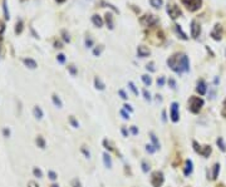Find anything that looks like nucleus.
<instances>
[{
  "instance_id": "nucleus-59",
  "label": "nucleus",
  "mask_w": 226,
  "mask_h": 187,
  "mask_svg": "<svg viewBox=\"0 0 226 187\" xmlns=\"http://www.w3.org/2000/svg\"><path fill=\"white\" fill-rule=\"evenodd\" d=\"M56 47L57 48H62V44H60V43H56Z\"/></svg>"
},
{
  "instance_id": "nucleus-51",
  "label": "nucleus",
  "mask_w": 226,
  "mask_h": 187,
  "mask_svg": "<svg viewBox=\"0 0 226 187\" xmlns=\"http://www.w3.org/2000/svg\"><path fill=\"white\" fill-rule=\"evenodd\" d=\"M28 187H39V186H38V183H36V182H34V181H29V182H28Z\"/></svg>"
},
{
  "instance_id": "nucleus-17",
  "label": "nucleus",
  "mask_w": 226,
  "mask_h": 187,
  "mask_svg": "<svg viewBox=\"0 0 226 187\" xmlns=\"http://www.w3.org/2000/svg\"><path fill=\"white\" fill-rule=\"evenodd\" d=\"M103 162L107 168H112V158L108 153H103Z\"/></svg>"
},
{
  "instance_id": "nucleus-43",
  "label": "nucleus",
  "mask_w": 226,
  "mask_h": 187,
  "mask_svg": "<svg viewBox=\"0 0 226 187\" xmlns=\"http://www.w3.org/2000/svg\"><path fill=\"white\" fill-rule=\"evenodd\" d=\"M72 187H81V182L78 181V178H74L72 181Z\"/></svg>"
},
{
  "instance_id": "nucleus-30",
  "label": "nucleus",
  "mask_w": 226,
  "mask_h": 187,
  "mask_svg": "<svg viewBox=\"0 0 226 187\" xmlns=\"http://www.w3.org/2000/svg\"><path fill=\"white\" fill-rule=\"evenodd\" d=\"M21 30H23V21L19 20V21L16 23V25H15V33H16V34H20Z\"/></svg>"
},
{
  "instance_id": "nucleus-53",
  "label": "nucleus",
  "mask_w": 226,
  "mask_h": 187,
  "mask_svg": "<svg viewBox=\"0 0 226 187\" xmlns=\"http://www.w3.org/2000/svg\"><path fill=\"white\" fill-rule=\"evenodd\" d=\"M124 111H128V112H133V108L130 106V104H124Z\"/></svg>"
},
{
  "instance_id": "nucleus-2",
  "label": "nucleus",
  "mask_w": 226,
  "mask_h": 187,
  "mask_svg": "<svg viewBox=\"0 0 226 187\" xmlns=\"http://www.w3.org/2000/svg\"><path fill=\"white\" fill-rule=\"evenodd\" d=\"M202 107H204V99L202 98L192 95V97L188 99V109H190L192 113H195V114L199 113Z\"/></svg>"
},
{
  "instance_id": "nucleus-49",
  "label": "nucleus",
  "mask_w": 226,
  "mask_h": 187,
  "mask_svg": "<svg viewBox=\"0 0 226 187\" xmlns=\"http://www.w3.org/2000/svg\"><path fill=\"white\" fill-rule=\"evenodd\" d=\"M221 114H222L224 118H226V99L224 102V108H222V111H221Z\"/></svg>"
},
{
  "instance_id": "nucleus-23",
  "label": "nucleus",
  "mask_w": 226,
  "mask_h": 187,
  "mask_svg": "<svg viewBox=\"0 0 226 187\" xmlns=\"http://www.w3.org/2000/svg\"><path fill=\"white\" fill-rule=\"evenodd\" d=\"M220 173V163L213 165V170H212V180H216Z\"/></svg>"
},
{
  "instance_id": "nucleus-37",
  "label": "nucleus",
  "mask_w": 226,
  "mask_h": 187,
  "mask_svg": "<svg viewBox=\"0 0 226 187\" xmlns=\"http://www.w3.org/2000/svg\"><path fill=\"white\" fill-rule=\"evenodd\" d=\"M85 47H87V48H92L93 47V39L92 38H87V39H85Z\"/></svg>"
},
{
  "instance_id": "nucleus-31",
  "label": "nucleus",
  "mask_w": 226,
  "mask_h": 187,
  "mask_svg": "<svg viewBox=\"0 0 226 187\" xmlns=\"http://www.w3.org/2000/svg\"><path fill=\"white\" fill-rule=\"evenodd\" d=\"M33 173H34V176H35V177H38V178L43 177V172L39 170L38 167H34V168H33Z\"/></svg>"
},
{
  "instance_id": "nucleus-21",
  "label": "nucleus",
  "mask_w": 226,
  "mask_h": 187,
  "mask_svg": "<svg viewBox=\"0 0 226 187\" xmlns=\"http://www.w3.org/2000/svg\"><path fill=\"white\" fill-rule=\"evenodd\" d=\"M3 11H4V18L7 20L10 19V14H9V10H8V4H7V0H3Z\"/></svg>"
},
{
  "instance_id": "nucleus-8",
  "label": "nucleus",
  "mask_w": 226,
  "mask_h": 187,
  "mask_svg": "<svg viewBox=\"0 0 226 187\" xmlns=\"http://www.w3.org/2000/svg\"><path fill=\"white\" fill-rule=\"evenodd\" d=\"M201 34V27L200 24L196 20H192L191 21V37L193 39H197Z\"/></svg>"
},
{
  "instance_id": "nucleus-40",
  "label": "nucleus",
  "mask_w": 226,
  "mask_h": 187,
  "mask_svg": "<svg viewBox=\"0 0 226 187\" xmlns=\"http://www.w3.org/2000/svg\"><path fill=\"white\" fill-rule=\"evenodd\" d=\"M102 4H103V5H106V7H109V8H111L112 10H114L116 13H119V10H118L117 8H116V7H113L112 4H108V3H104V1H102Z\"/></svg>"
},
{
  "instance_id": "nucleus-5",
  "label": "nucleus",
  "mask_w": 226,
  "mask_h": 187,
  "mask_svg": "<svg viewBox=\"0 0 226 187\" xmlns=\"http://www.w3.org/2000/svg\"><path fill=\"white\" fill-rule=\"evenodd\" d=\"M157 21H158L157 18H155L152 14H144L143 16H141V19H139V23H141L143 27H152V25H155Z\"/></svg>"
},
{
  "instance_id": "nucleus-10",
  "label": "nucleus",
  "mask_w": 226,
  "mask_h": 187,
  "mask_svg": "<svg viewBox=\"0 0 226 187\" xmlns=\"http://www.w3.org/2000/svg\"><path fill=\"white\" fill-rule=\"evenodd\" d=\"M211 37L215 39V40H221L222 38V27L220 25V24H216L213 30L211 32Z\"/></svg>"
},
{
  "instance_id": "nucleus-48",
  "label": "nucleus",
  "mask_w": 226,
  "mask_h": 187,
  "mask_svg": "<svg viewBox=\"0 0 226 187\" xmlns=\"http://www.w3.org/2000/svg\"><path fill=\"white\" fill-rule=\"evenodd\" d=\"M68 69H69V72H70V73H72L73 75H76V74H77V69L74 68V65H69Z\"/></svg>"
},
{
  "instance_id": "nucleus-18",
  "label": "nucleus",
  "mask_w": 226,
  "mask_h": 187,
  "mask_svg": "<svg viewBox=\"0 0 226 187\" xmlns=\"http://www.w3.org/2000/svg\"><path fill=\"white\" fill-rule=\"evenodd\" d=\"M106 23H107L108 28L111 29V30L114 28V24H113V16H112L111 13H107V14H106Z\"/></svg>"
},
{
  "instance_id": "nucleus-46",
  "label": "nucleus",
  "mask_w": 226,
  "mask_h": 187,
  "mask_svg": "<svg viewBox=\"0 0 226 187\" xmlns=\"http://www.w3.org/2000/svg\"><path fill=\"white\" fill-rule=\"evenodd\" d=\"M168 84L171 86V88H172V89H176V82H175V79L170 78V79H168Z\"/></svg>"
},
{
  "instance_id": "nucleus-47",
  "label": "nucleus",
  "mask_w": 226,
  "mask_h": 187,
  "mask_svg": "<svg viewBox=\"0 0 226 187\" xmlns=\"http://www.w3.org/2000/svg\"><path fill=\"white\" fill-rule=\"evenodd\" d=\"M103 144H104V146H106V148L108 149V151H112L113 149V147H111V143H109L107 140H104V141H103Z\"/></svg>"
},
{
  "instance_id": "nucleus-4",
  "label": "nucleus",
  "mask_w": 226,
  "mask_h": 187,
  "mask_svg": "<svg viewBox=\"0 0 226 187\" xmlns=\"http://www.w3.org/2000/svg\"><path fill=\"white\" fill-rule=\"evenodd\" d=\"M182 3L190 11H196L202 5V0H182Z\"/></svg>"
},
{
  "instance_id": "nucleus-12",
  "label": "nucleus",
  "mask_w": 226,
  "mask_h": 187,
  "mask_svg": "<svg viewBox=\"0 0 226 187\" xmlns=\"http://www.w3.org/2000/svg\"><path fill=\"white\" fill-rule=\"evenodd\" d=\"M137 54H138V57H139V58H146V57H148L150 54H151V50L148 49L147 47L139 45V47L137 48Z\"/></svg>"
},
{
  "instance_id": "nucleus-44",
  "label": "nucleus",
  "mask_w": 226,
  "mask_h": 187,
  "mask_svg": "<svg viewBox=\"0 0 226 187\" xmlns=\"http://www.w3.org/2000/svg\"><path fill=\"white\" fill-rule=\"evenodd\" d=\"M57 60L59 63H64L65 62V57H64V54H59V55L57 57Z\"/></svg>"
},
{
  "instance_id": "nucleus-38",
  "label": "nucleus",
  "mask_w": 226,
  "mask_h": 187,
  "mask_svg": "<svg viewBox=\"0 0 226 187\" xmlns=\"http://www.w3.org/2000/svg\"><path fill=\"white\" fill-rule=\"evenodd\" d=\"M142 171L146 172V173L150 171V165H147V162H144V161L142 162Z\"/></svg>"
},
{
  "instance_id": "nucleus-54",
  "label": "nucleus",
  "mask_w": 226,
  "mask_h": 187,
  "mask_svg": "<svg viewBox=\"0 0 226 187\" xmlns=\"http://www.w3.org/2000/svg\"><path fill=\"white\" fill-rule=\"evenodd\" d=\"M131 132H132V135H134V136L138 135V129H137V127H134V126L131 127Z\"/></svg>"
},
{
  "instance_id": "nucleus-27",
  "label": "nucleus",
  "mask_w": 226,
  "mask_h": 187,
  "mask_svg": "<svg viewBox=\"0 0 226 187\" xmlns=\"http://www.w3.org/2000/svg\"><path fill=\"white\" fill-rule=\"evenodd\" d=\"M142 81H143V83L146 84V86H151V84H152V78L150 75H147V74H143L142 75Z\"/></svg>"
},
{
  "instance_id": "nucleus-11",
  "label": "nucleus",
  "mask_w": 226,
  "mask_h": 187,
  "mask_svg": "<svg viewBox=\"0 0 226 187\" xmlns=\"http://www.w3.org/2000/svg\"><path fill=\"white\" fill-rule=\"evenodd\" d=\"M196 90H197V93H199L200 95L206 94V92H207V84H206V82H205L204 79H200V81L197 82Z\"/></svg>"
},
{
  "instance_id": "nucleus-50",
  "label": "nucleus",
  "mask_w": 226,
  "mask_h": 187,
  "mask_svg": "<svg viewBox=\"0 0 226 187\" xmlns=\"http://www.w3.org/2000/svg\"><path fill=\"white\" fill-rule=\"evenodd\" d=\"M82 152L85 154V157H87V158H89L90 157V153H89V151H87V149H85L84 147H82Z\"/></svg>"
},
{
  "instance_id": "nucleus-61",
  "label": "nucleus",
  "mask_w": 226,
  "mask_h": 187,
  "mask_svg": "<svg viewBox=\"0 0 226 187\" xmlns=\"http://www.w3.org/2000/svg\"><path fill=\"white\" fill-rule=\"evenodd\" d=\"M52 187H59V186H58V185H53Z\"/></svg>"
},
{
  "instance_id": "nucleus-28",
  "label": "nucleus",
  "mask_w": 226,
  "mask_h": 187,
  "mask_svg": "<svg viewBox=\"0 0 226 187\" xmlns=\"http://www.w3.org/2000/svg\"><path fill=\"white\" fill-rule=\"evenodd\" d=\"M103 45H99V47H97V48H94L93 49V55H96V57H98V55H101V53L103 52Z\"/></svg>"
},
{
  "instance_id": "nucleus-25",
  "label": "nucleus",
  "mask_w": 226,
  "mask_h": 187,
  "mask_svg": "<svg viewBox=\"0 0 226 187\" xmlns=\"http://www.w3.org/2000/svg\"><path fill=\"white\" fill-rule=\"evenodd\" d=\"M150 4L156 9H160L163 4V0H150Z\"/></svg>"
},
{
  "instance_id": "nucleus-55",
  "label": "nucleus",
  "mask_w": 226,
  "mask_h": 187,
  "mask_svg": "<svg viewBox=\"0 0 226 187\" xmlns=\"http://www.w3.org/2000/svg\"><path fill=\"white\" fill-rule=\"evenodd\" d=\"M3 135H4L5 137H9V136H10V131H9L8 128H4V129H3Z\"/></svg>"
},
{
  "instance_id": "nucleus-24",
  "label": "nucleus",
  "mask_w": 226,
  "mask_h": 187,
  "mask_svg": "<svg viewBox=\"0 0 226 187\" xmlns=\"http://www.w3.org/2000/svg\"><path fill=\"white\" fill-rule=\"evenodd\" d=\"M216 143H217L219 148L221 149L222 152H225V151H226V144H225V142H224V138H222V137H219L217 141H216Z\"/></svg>"
},
{
  "instance_id": "nucleus-15",
  "label": "nucleus",
  "mask_w": 226,
  "mask_h": 187,
  "mask_svg": "<svg viewBox=\"0 0 226 187\" xmlns=\"http://www.w3.org/2000/svg\"><path fill=\"white\" fill-rule=\"evenodd\" d=\"M175 30H176V33L180 35L181 39H184V40H187V39H188V37L186 35V33H184V30H182L181 25H179V24H175Z\"/></svg>"
},
{
  "instance_id": "nucleus-56",
  "label": "nucleus",
  "mask_w": 226,
  "mask_h": 187,
  "mask_svg": "<svg viewBox=\"0 0 226 187\" xmlns=\"http://www.w3.org/2000/svg\"><path fill=\"white\" fill-rule=\"evenodd\" d=\"M63 39H64L65 41H69V40H70V38H69V35L67 34L65 32H63Z\"/></svg>"
},
{
  "instance_id": "nucleus-52",
  "label": "nucleus",
  "mask_w": 226,
  "mask_h": 187,
  "mask_svg": "<svg viewBox=\"0 0 226 187\" xmlns=\"http://www.w3.org/2000/svg\"><path fill=\"white\" fill-rule=\"evenodd\" d=\"M4 30H5V24H4L3 21H0V35L3 34Z\"/></svg>"
},
{
  "instance_id": "nucleus-45",
  "label": "nucleus",
  "mask_w": 226,
  "mask_h": 187,
  "mask_svg": "<svg viewBox=\"0 0 226 187\" xmlns=\"http://www.w3.org/2000/svg\"><path fill=\"white\" fill-rule=\"evenodd\" d=\"M121 116L123 117V119H130V114H128L124 109H122V111H121Z\"/></svg>"
},
{
  "instance_id": "nucleus-7",
  "label": "nucleus",
  "mask_w": 226,
  "mask_h": 187,
  "mask_svg": "<svg viewBox=\"0 0 226 187\" xmlns=\"http://www.w3.org/2000/svg\"><path fill=\"white\" fill-rule=\"evenodd\" d=\"M193 149L196 151L197 153H200L202 157H209V154L211 153V147L210 146L201 147L200 144H197V142H193Z\"/></svg>"
},
{
  "instance_id": "nucleus-26",
  "label": "nucleus",
  "mask_w": 226,
  "mask_h": 187,
  "mask_svg": "<svg viewBox=\"0 0 226 187\" xmlns=\"http://www.w3.org/2000/svg\"><path fill=\"white\" fill-rule=\"evenodd\" d=\"M150 136H151V140H152V144H153V147L156 149H160V142H158V140H157V137L155 136V133H151Z\"/></svg>"
},
{
  "instance_id": "nucleus-39",
  "label": "nucleus",
  "mask_w": 226,
  "mask_h": 187,
  "mask_svg": "<svg viewBox=\"0 0 226 187\" xmlns=\"http://www.w3.org/2000/svg\"><path fill=\"white\" fill-rule=\"evenodd\" d=\"M143 95H144V99L146 101H151L152 98H151V94H150V92H147V89H143Z\"/></svg>"
},
{
  "instance_id": "nucleus-16",
  "label": "nucleus",
  "mask_w": 226,
  "mask_h": 187,
  "mask_svg": "<svg viewBox=\"0 0 226 187\" xmlns=\"http://www.w3.org/2000/svg\"><path fill=\"white\" fill-rule=\"evenodd\" d=\"M92 21H93V24H94L97 28H101V27L103 25V19H102L99 15H97V14H94V15L92 16Z\"/></svg>"
},
{
  "instance_id": "nucleus-35",
  "label": "nucleus",
  "mask_w": 226,
  "mask_h": 187,
  "mask_svg": "<svg viewBox=\"0 0 226 187\" xmlns=\"http://www.w3.org/2000/svg\"><path fill=\"white\" fill-rule=\"evenodd\" d=\"M69 122L72 123V126H73V127H74V128H78V127H79V123L76 120V118H74V117H69Z\"/></svg>"
},
{
  "instance_id": "nucleus-19",
  "label": "nucleus",
  "mask_w": 226,
  "mask_h": 187,
  "mask_svg": "<svg viewBox=\"0 0 226 187\" xmlns=\"http://www.w3.org/2000/svg\"><path fill=\"white\" fill-rule=\"evenodd\" d=\"M33 113H34V117L36 118V119H41L43 118V116H44V113H43V111L40 109V107H34V109H33Z\"/></svg>"
},
{
  "instance_id": "nucleus-9",
  "label": "nucleus",
  "mask_w": 226,
  "mask_h": 187,
  "mask_svg": "<svg viewBox=\"0 0 226 187\" xmlns=\"http://www.w3.org/2000/svg\"><path fill=\"white\" fill-rule=\"evenodd\" d=\"M163 183V174L161 172H155L152 174V185L155 187H160Z\"/></svg>"
},
{
  "instance_id": "nucleus-1",
  "label": "nucleus",
  "mask_w": 226,
  "mask_h": 187,
  "mask_svg": "<svg viewBox=\"0 0 226 187\" xmlns=\"http://www.w3.org/2000/svg\"><path fill=\"white\" fill-rule=\"evenodd\" d=\"M167 65L175 73H186L190 70V60L186 54H173L167 59Z\"/></svg>"
},
{
  "instance_id": "nucleus-29",
  "label": "nucleus",
  "mask_w": 226,
  "mask_h": 187,
  "mask_svg": "<svg viewBox=\"0 0 226 187\" xmlns=\"http://www.w3.org/2000/svg\"><path fill=\"white\" fill-rule=\"evenodd\" d=\"M36 144L40 147V148H45V141L43 137H38L36 138Z\"/></svg>"
},
{
  "instance_id": "nucleus-14",
  "label": "nucleus",
  "mask_w": 226,
  "mask_h": 187,
  "mask_svg": "<svg viewBox=\"0 0 226 187\" xmlns=\"http://www.w3.org/2000/svg\"><path fill=\"white\" fill-rule=\"evenodd\" d=\"M192 170H193V165H192V161L191 160H187L186 163H185V176H188V174L192 173Z\"/></svg>"
},
{
  "instance_id": "nucleus-36",
  "label": "nucleus",
  "mask_w": 226,
  "mask_h": 187,
  "mask_svg": "<svg viewBox=\"0 0 226 187\" xmlns=\"http://www.w3.org/2000/svg\"><path fill=\"white\" fill-rule=\"evenodd\" d=\"M48 176H49V178H50L52 181H56V180L58 178V176H57V173L54 172V171H49V172H48Z\"/></svg>"
},
{
  "instance_id": "nucleus-57",
  "label": "nucleus",
  "mask_w": 226,
  "mask_h": 187,
  "mask_svg": "<svg viewBox=\"0 0 226 187\" xmlns=\"http://www.w3.org/2000/svg\"><path fill=\"white\" fill-rule=\"evenodd\" d=\"M122 135H123L124 137H128V132H127L126 128H122Z\"/></svg>"
},
{
  "instance_id": "nucleus-3",
  "label": "nucleus",
  "mask_w": 226,
  "mask_h": 187,
  "mask_svg": "<svg viewBox=\"0 0 226 187\" xmlns=\"http://www.w3.org/2000/svg\"><path fill=\"white\" fill-rule=\"evenodd\" d=\"M167 14H168V16L171 18V19H177L179 16H181L182 15V11H181V9L177 7V4L176 3H173V1H168L167 3Z\"/></svg>"
},
{
  "instance_id": "nucleus-60",
  "label": "nucleus",
  "mask_w": 226,
  "mask_h": 187,
  "mask_svg": "<svg viewBox=\"0 0 226 187\" xmlns=\"http://www.w3.org/2000/svg\"><path fill=\"white\" fill-rule=\"evenodd\" d=\"M57 1H58V3H64L65 0H57Z\"/></svg>"
},
{
  "instance_id": "nucleus-42",
  "label": "nucleus",
  "mask_w": 226,
  "mask_h": 187,
  "mask_svg": "<svg viewBox=\"0 0 226 187\" xmlns=\"http://www.w3.org/2000/svg\"><path fill=\"white\" fill-rule=\"evenodd\" d=\"M146 69L150 70V72H155V70H156V69H155V64H153V63L147 64V65H146Z\"/></svg>"
},
{
  "instance_id": "nucleus-20",
  "label": "nucleus",
  "mask_w": 226,
  "mask_h": 187,
  "mask_svg": "<svg viewBox=\"0 0 226 187\" xmlns=\"http://www.w3.org/2000/svg\"><path fill=\"white\" fill-rule=\"evenodd\" d=\"M52 101H53L54 106H57L58 108H62V107H63V103H62V101H60V98L58 97L57 94H53V95H52Z\"/></svg>"
},
{
  "instance_id": "nucleus-22",
  "label": "nucleus",
  "mask_w": 226,
  "mask_h": 187,
  "mask_svg": "<svg viewBox=\"0 0 226 187\" xmlns=\"http://www.w3.org/2000/svg\"><path fill=\"white\" fill-rule=\"evenodd\" d=\"M94 86H96L97 89H99V90H104V88H106L104 83H103L99 78H96V79H94Z\"/></svg>"
},
{
  "instance_id": "nucleus-34",
  "label": "nucleus",
  "mask_w": 226,
  "mask_h": 187,
  "mask_svg": "<svg viewBox=\"0 0 226 187\" xmlns=\"http://www.w3.org/2000/svg\"><path fill=\"white\" fill-rule=\"evenodd\" d=\"M164 83H166V79H164V77H160V78L157 79V86H158V87H163Z\"/></svg>"
},
{
  "instance_id": "nucleus-32",
  "label": "nucleus",
  "mask_w": 226,
  "mask_h": 187,
  "mask_svg": "<svg viewBox=\"0 0 226 187\" xmlns=\"http://www.w3.org/2000/svg\"><path fill=\"white\" fill-rule=\"evenodd\" d=\"M128 86H130V88H131V90L133 92L134 95H138V90H137V88H136V86H134L133 82H130V83H128Z\"/></svg>"
},
{
  "instance_id": "nucleus-33",
  "label": "nucleus",
  "mask_w": 226,
  "mask_h": 187,
  "mask_svg": "<svg viewBox=\"0 0 226 187\" xmlns=\"http://www.w3.org/2000/svg\"><path fill=\"white\" fill-rule=\"evenodd\" d=\"M146 151H147L148 153H155L157 149L153 147V144H147V146H146Z\"/></svg>"
},
{
  "instance_id": "nucleus-6",
  "label": "nucleus",
  "mask_w": 226,
  "mask_h": 187,
  "mask_svg": "<svg viewBox=\"0 0 226 187\" xmlns=\"http://www.w3.org/2000/svg\"><path fill=\"white\" fill-rule=\"evenodd\" d=\"M179 103L177 102H173L172 104H171V109H170V117H171V120L172 122H179L180 119V108H179Z\"/></svg>"
},
{
  "instance_id": "nucleus-13",
  "label": "nucleus",
  "mask_w": 226,
  "mask_h": 187,
  "mask_svg": "<svg viewBox=\"0 0 226 187\" xmlns=\"http://www.w3.org/2000/svg\"><path fill=\"white\" fill-rule=\"evenodd\" d=\"M23 63L27 65L28 68H30V69H35L38 65H36V62L34 59H32V58H24L23 59Z\"/></svg>"
},
{
  "instance_id": "nucleus-41",
  "label": "nucleus",
  "mask_w": 226,
  "mask_h": 187,
  "mask_svg": "<svg viewBox=\"0 0 226 187\" xmlns=\"http://www.w3.org/2000/svg\"><path fill=\"white\" fill-rule=\"evenodd\" d=\"M118 93H119V95H121V98H122V99H128L127 94H126V92H124L123 89H119V90H118Z\"/></svg>"
},
{
  "instance_id": "nucleus-58",
  "label": "nucleus",
  "mask_w": 226,
  "mask_h": 187,
  "mask_svg": "<svg viewBox=\"0 0 226 187\" xmlns=\"http://www.w3.org/2000/svg\"><path fill=\"white\" fill-rule=\"evenodd\" d=\"M162 117H163V118H162V119H163V122H166V112H164V111L162 112Z\"/></svg>"
}]
</instances>
